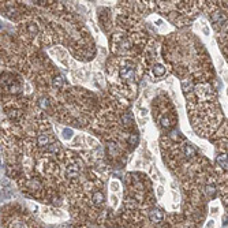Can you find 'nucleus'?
Wrapping results in <instances>:
<instances>
[{"label":"nucleus","instance_id":"nucleus-1","mask_svg":"<svg viewBox=\"0 0 228 228\" xmlns=\"http://www.w3.org/2000/svg\"><path fill=\"white\" fill-rule=\"evenodd\" d=\"M149 217H150V220H152V221H154V223H158V221H161V220H163V213H161V210H158V209H153L152 212H150Z\"/></svg>","mask_w":228,"mask_h":228},{"label":"nucleus","instance_id":"nucleus-2","mask_svg":"<svg viewBox=\"0 0 228 228\" xmlns=\"http://www.w3.org/2000/svg\"><path fill=\"white\" fill-rule=\"evenodd\" d=\"M120 75L124 78V79H133L134 78V70L133 68H130V67H124V68H122V71H120Z\"/></svg>","mask_w":228,"mask_h":228},{"label":"nucleus","instance_id":"nucleus-3","mask_svg":"<svg viewBox=\"0 0 228 228\" xmlns=\"http://www.w3.org/2000/svg\"><path fill=\"white\" fill-rule=\"evenodd\" d=\"M153 72H154V75H156V76H160V75H163V74L165 72V68L163 67L161 64H156L154 68H153Z\"/></svg>","mask_w":228,"mask_h":228},{"label":"nucleus","instance_id":"nucleus-4","mask_svg":"<svg viewBox=\"0 0 228 228\" xmlns=\"http://www.w3.org/2000/svg\"><path fill=\"white\" fill-rule=\"evenodd\" d=\"M184 154H186V156H190V157L195 156V149L193 148L191 145H184Z\"/></svg>","mask_w":228,"mask_h":228},{"label":"nucleus","instance_id":"nucleus-5","mask_svg":"<svg viewBox=\"0 0 228 228\" xmlns=\"http://www.w3.org/2000/svg\"><path fill=\"white\" fill-rule=\"evenodd\" d=\"M93 201L96 202V204H101V202H103V194H101V193H96L93 195Z\"/></svg>","mask_w":228,"mask_h":228},{"label":"nucleus","instance_id":"nucleus-6","mask_svg":"<svg viewBox=\"0 0 228 228\" xmlns=\"http://www.w3.org/2000/svg\"><path fill=\"white\" fill-rule=\"evenodd\" d=\"M123 122H124L126 126H130L131 123H133V120H131V115L130 113H126V115H123Z\"/></svg>","mask_w":228,"mask_h":228},{"label":"nucleus","instance_id":"nucleus-7","mask_svg":"<svg viewBox=\"0 0 228 228\" xmlns=\"http://www.w3.org/2000/svg\"><path fill=\"white\" fill-rule=\"evenodd\" d=\"M63 82H64V81H63L62 76H58V78H55V79H54V86H56V88H60V86L63 85Z\"/></svg>","mask_w":228,"mask_h":228},{"label":"nucleus","instance_id":"nucleus-8","mask_svg":"<svg viewBox=\"0 0 228 228\" xmlns=\"http://www.w3.org/2000/svg\"><path fill=\"white\" fill-rule=\"evenodd\" d=\"M38 143L40 145H47L48 143V137L47 135H40L38 137Z\"/></svg>","mask_w":228,"mask_h":228},{"label":"nucleus","instance_id":"nucleus-9","mask_svg":"<svg viewBox=\"0 0 228 228\" xmlns=\"http://www.w3.org/2000/svg\"><path fill=\"white\" fill-rule=\"evenodd\" d=\"M129 142L131 143V145L137 143V142H138V137H137V135H134V134H131V137H130V139H129Z\"/></svg>","mask_w":228,"mask_h":228},{"label":"nucleus","instance_id":"nucleus-10","mask_svg":"<svg viewBox=\"0 0 228 228\" xmlns=\"http://www.w3.org/2000/svg\"><path fill=\"white\" fill-rule=\"evenodd\" d=\"M71 135H72L71 130H64V131H63V137H64V138H70Z\"/></svg>","mask_w":228,"mask_h":228},{"label":"nucleus","instance_id":"nucleus-11","mask_svg":"<svg viewBox=\"0 0 228 228\" xmlns=\"http://www.w3.org/2000/svg\"><path fill=\"white\" fill-rule=\"evenodd\" d=\"M161 126L163 127H168L170 126V120L168 119H161Z\"/></svg>","mask_w":228,"mask_h":228},{"label":"nucleus","instance_id":"nucleus-12","mask_svg":"<svg viewBox=\"0 0 228 228\" xmlns=\"http://www.w3.org/2000/svg\"><path fill=\"white\" fill-rule=\"evenodd\" d=\"M41 107L42 108H48V100H41Z\"/></svg>","mask_w":228,"mask_h":228}]
</instances>
